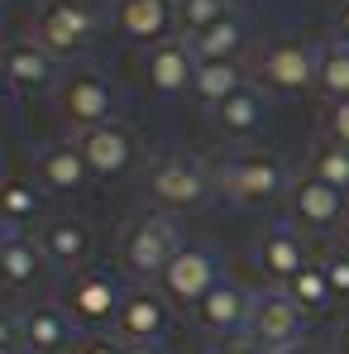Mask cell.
Segmentation results:
<instances>
[{
	"mask_svg": "<svg viewBox=\"0 0 349 354\" xmlns=\"http://www.w3.org/2000/svg\"><path fill=\"white\" fill-rule=\"evenodd\" d=\"M187 239H182V225H177L173 216H163V211H144V216H134L129 225H124V239H120V259H124V268L134 273V278H163V268L177 259V249H182Z\"/></svg>",
	"mask_w": 349,
	"mask_h": 354,
	"instance_id": "1",
	"label": "cell"
},
{
	"mask_svg": "<svg viewBox=\"0 0 349 354\" xmlns=\"http://www.w3.org/2000/svg\"><path fill=\"white\" fill-rule=\"evenodd\" d=\"M101 29V15L86 0H44L34 15V44L48 48L53 58H77Z\"/></svg>",
	"mask_w": 349,
	"mask_h": 354,
	"instance_id": "2",
	"label": "cell"
},
{
	"mask_svg": "<svg viewBox=\"0 0 349 354\" xmlns=\"http://www.w3.org/2000/svg\"><path fill=\"white\" fill-rule=\"evenodd\" d=\"M120 111L115 86L96 72V67H72L58 82V115L82 134V129H96V124H111Z\"/></svg>",
	"mask_w": 349,
	"mask_h": 354,
	"instance_id": "3",
	"label": "cell"
},
{
	"mask_svg": "<svg viewBox=\"0 0 349 354\" xmlns=\"http://www.w3.org/2000/svg\"><path fill=\"white\" fill-rule=\"evenodd\" d=\"M316 67H321V48L301 44V39H273L268 48H258L254 77L273 96H296V91L316 86Z\"/></svg>",
	"mask_w": 349,
	"mask_h": 354,
	"instance_id": "4",
	"label": "cell"
},
{
	"mask_svg": "<svg viewBox=\"0 0 349 354\" xmlns=\"http://www.w3.org/2000/svg\"><path fill=\"white\" fill-rule=\"evenodd\" d=\"M149 196L168 211H196L211 201V173L201 158H182V153L158 158L149 168Z\"/></svg>",
	"mask_w": 349,
	"mask_h": 354,
	"instance_id": "5",
	"label": "cell"
},
{
	"mask_svg": "<svg viewBox=\"0 0 349 354\" xmlns=\"http://www.w3.org/2000/svg\"><path fill=\"white\" fill-rule=\"evenodd\" d=\"M216 283H220V263H216V254H211L206 244H182L177 259L163 268V278H158V292L168 297L173 306H191V311H196Z\"/></svg>",
	"mask_w": 349,
	"mask_h": 354,
	"instance_id": "6",
	"label": "cell"
},
{
	"mask_svg": "<svg viewBox=\"0 0 349 354\" xmlns=\"http://www.w3.org/2000/svg\"><path fill=\"white\" fill-rule=\"evenodd\" d=\"M301 306L287 292H263L254 301V321H249V340L263 354H283L301 340Z\"/></svg>",
	"mask_w": 349,
	"mask_h": 354,
	"instance_id": "7",
	"label": "cell"
},
{
	"mask_svg": "<svg viewBox=\"0 0 349 354\" xmlns=\"http://www.w3.org/2000/svg\"><path fill=\"white\" fill-rule=\"evenodd\" d=\"M173 321V301L158 292V288H129L124 301H120L115 330L124 345H158L163 330Z\"/></svg>",
	"mask_w": 349,
	"mask_h": 354,
	"instance_id": "8",
	"label": "cell"
},
{
	"mask_svg": "<svg viewBox=\"0 0 349 354\" xmlns=\"http://www.w3.org/2000/svg\"><path fill=\"white\" fill-rule=\"evenodd\" d=\"M216 187H220L230 201H239V206H254V201H268V196H278V192L287 187V168H283L278 158H263V153L234 158L230 168L216 173Z\"/></svg>",
	"mask_w": 349,
	"mask_h": 354,
	"instance_id": "9",
	"label": "cell"
},
{
	"mask_svg": "<svg viewBox=\"0 0 349 354\" xmlns=\"http://www.w3.org/2000/svg\"><path fill=\"white\" fill-rule=\"evenodd\" d=\"M77 149H82V158L91 163V177H124L139 163V144H134V134H129L120 120L96 124V129H82V134H77Z\"/></svg>",
	"mask_w": 349,
	"mask_h": 354,
	"instance_id": "10",
	"label": "cell"
},
{
	"mask_svg": "<svg viewBox=\"0 0 349 354\" xmlns=\"http://www.w3.org/2000/svg\"><path fill=\"white\" fill-rule=\"evenodd\" d=\"M254 301H258V297L249 292V288H239V283H230V278H220L191 316H196V326H201L206 335H249Z\"/></svg>",
	"mask_w": 349,
	"mask_h": 354,
	"instance_id": "11",
	"label": "cell"
},
{
	"mask_svg": "<svg viewBox=\"0 0 349 354\" xmlns=\"http://www.w3.org/2000/svg\"><path fill=\"white\" fill-rule=\"evenodd\" d=\"M44 259L58 268V273H82L86 263H91V254H96V230H91V221H82V216H58V221H48L44 225Z\"/></svg>",
	"mask_w": 349,
	"mask_h": 354,
	"instance_id": "12",
	"label": "cell"
},
{
	"mask_svg": "<svg viewBox=\"0 0 349 354\" xmlns=\"http://www.w3.org/2000/svg\"><path fill=\"white\" fill-rule=\"evenodd\" d=\"M191 77H196V53L187 39H163L144 53V82L158 91V96H177V91H191Z\"/></svg>",
	"mask_w": 349,
	"mask_h": 354,
	"instance_id": "13",
	"label": "cell"
},
{
	"mask_svg": "<svg viewBox=\"0 0 349 354\" xmlns=\"http://www.w3.org/2000/svg\"><path fill=\"white\" fill-rule=\"evenodd\" d=\"M345 216V192H335L330 182L321 177H296L292 182V221L306 225V230H335Z\"/></svg>",
	"mask_w": 349,
	"mask_h": 354,
	"instance_id": "14",
	"label": "cell"
},
{
	"mask_svg": "<svg viewBox=\"0 0 349 354\" xmlns=\"http://www.w3.org/2000/svg\"><path fill=\"white\" fill-rule=\"evenodd\" d=\"M115 29L134 44H163L177 29V5L173 0H120L115 5Z\"/></svg>",
	"mask_w": 349,
	"mask_h": 354,
	"instance_id": "15",
	"label": "cell"
},
{
	"mask_svg": "<svg viewBox=\"0 0 349 354\" xmlns=\"http://www.w3.org/2000/svg\"><path fill=\"white\" fill-rule=\"evenodd\" d=\"M120 301H124V292H120L106 273H77L72 288H67V311H72V321H82V326L115 321Z\"/></svg>",
	"mask_w": 349,
	"mask_h": 354,
	"instance_id": "16",
	"label": "cell"
},
{
	"mask_svg": "<svg viewBox=\"0 0 349 354\" xmlns=\"http://www.w3.org/2000/svg\"><path fill=\"white\" fill-rule=\"evenodd\" d=\"M5 72H10V86L15 91H48V86H58V58L48 53V48H39L34 39H19V44H10L5 53Z\"/></svg>",
	"mask_w": 349,
	"mask_h": 354,
	"instance_id": "17",
	"label": "cell"
},
{
	"mask_svg": "<svg viewBox=\"0 0 349 354\" xmlns=\"http://www.w3.org/2000/svg\"><path fill=\"white\" fill-rule=\"evenodd\" d=\"M91 182V163L82 158V149H77V139H67V144H48L44 153H39V187H48V192H82Z\"/></svg>",
	"mask_w": 349,
	"mask_h": 354,
	"instance_id": "18",
	"label": "cell"
},
{
	"mask_svg": "<svg viewBox=\"0 0 349 354\" xmlns=\"http://www.w3.org/2000/svg\"><path fill=\"white\" fill-rule=\"evenodd\" d=\"M19 321H24V350L29 354H67V345H72V316L62 306H53V301L29 306Z\"/></svg>",
	"mask_w": 349,
	"mask_h": 354,
	"instance_id": "19",
	"label": "cell"
},
{
	"mask_svg": "<svg viewBox=\"0 0 349 354\" xmlns=\"http://www.w3.org/2000/svg\"><path fill=\"white\" fill-rule=\"evenodd\" d=\"M263 115H268V96L258 86H244V91H234L225 106H216V129L225 139H244V134H254L263 124Z\"/></svg>",
	"mask_w": 349,
	"mask_h": 354,
	"instance_id": "20",
	"label": "cell"
},
{
	"mask_svg": "<svg viewBox=\"0 0 349 354\" xmlns=\"http://www.w3.org/2000/svg\"><path fill=\"white\" fill-rule=\"evenodd\" d=\"M258 263H263V273H268V278H283V283H292V278H296V273L306 268L301 239L292 235L287 225L268 230V235L258 239Z\"/></svg>",
	"mask_w": 349,
	"mask_h": 354,
	"instance_id": "21",
	"label": "cell"
},
{
	"mask_svg": "<svg viewBox=\"0 0 349 354\" xmlns=\"http://www.w3.org/2000/svg\"><path fill=\"white\" fill-rule=\"evenodd\" d=\"M244 67L239 62H196V77H191V96L201 106H225L234 91H244Z\"/></svg>",
	"mask_w": 349,
	"mask_h": 354,
	"instance_id": "22",
	"label": "cell"
},
{
	"mask_svg": "<svg viewBox=\"0 0 349 354\" xmlns=\"http://www.w3.org/2000/svg\"><path fill=\"white\" fill-rule=\"evenodd\" d=\"M187 44H191L196 62H234L239 48H244V24H239V15H225V19H216L211 29H201Z\"/></svg>",
	"mask_w": 349,
	"mask_h": 354,
	"instance_id": "23",
	"label": "cell"
},
{
	"mask_svg": "<svg viewBox=\"0 0 349 354\" xmlns=\"http://www.w3.org/2000/svg\"><path fill=\"white\" fill-rule=\"evenodd\" d=\"M44 244H34V239H10L5 249H0V283L5 288H29L39 273H44Z\"/></svg>",
	"mask_w": 349,
	"mask_h": 354,
	"instance_id": "24",
	"label": "cell"
},
{
	"mask_svg": "<svg viewBox=\"0 0 349 354\" xmlns=\"http://www.w3.org/2000/svg\"><path fill=\"white\" fill-rule=\"evenodd\" d=\"M316 91L330 101V106H340L349 101V44H326L321 48V67H316Z\"/></svg>",
	"mask_w": 349,
	"mask_h": 354,
	"instance_id": "25",
	"label": "cell"
},
{
	"mask_svg": "<svg viewBox=\"0 0 349 354\" xmlns=\"http://www.w3.org/2000/svg\"><path fill=\"white\" fill-rule=\"evenodd\" d=\"M39 187L29 182V177H0V216L5 221H15V225H24V221H34L39 216Z\"/></svg>",
	"mask_w": 349,
	"mask_h": 354,
	"instance_id": "26",
	"label": "cell"
},
{
	"mask_svg": "<svg viewBox=\"0 0 349 354\" xmlns=\"http://www.w3.org/2000/svg\"><path fill=\"white\" fill-rule=\"evenodd\" d=\"M306 173L330 182L335 192H349V149L335 144V139H321V144L311 149V168H306Z\"/></svg>",
	"mask_w": 349,
	"mask_h": 354,
	"instance_id": "27",
	"label": "cell"
},
{
	"mask_svg": "<svg viewBox=\"0 0 349 354\" xmlns=\"http://www.w3.org/2000/svg\"><path fill=\"white\" fill-rule=\"evenodd\" d=\"M177 5V29L182 39H196L201 29H211L216 19L230 15V0H173Z\"/></svg>",
	"mask_w": 349,
	"mask_h": 354,
	"instance_id": "28",
	"label": "cell"
},
{
	"mask_svg": "<svg viewBox=\"0 0 349 354\" xmlns=\"http://www.w3.org/2000/svg\"><path fill=\"white\" fill-rule=\"evenodd\" d=\"M283 292H287L292 301L301 306V311H321V306L330 301V283H326V268H311V263H306V268H301V273L292 278Z\"/></svg>",
	"mask_w": 349,
	"mask_h": 354,
	"instance_id": "29",
	"label": "cell"
},
{
	"mask_svg": "<svg viewBox=\"0 0 349 354\" xmlns=\"http://www.w3.org/2000/svg\"><path fill=\"white\" fill-rule=\"evenodd\" d=\"M321 268H326L330 297H349V254H345V249H335V254H330V259H326Z\"/></svg>",
	"mask_w": 349,
	"mask_h": 354,
	"instance_id": "30",
	"label": "cell"
},
{
	"mask_svg": "<svg viewBox=\"0 0 349 354\" xmlns=\"http://www.w3.org/2000/svg\"><path fill=\"white\" fill-rule=\"evenodd\" d=\"M0 350H10V354L24 350V321L10 316V311H0Z\"/></svg>",
	"mask_w": 349,
	"mask_h": 354,
	"instance_id": "31",
	"label": "cell"
},
{
	"mask_svg": "<svg viewBox=\"0 0 349 354\" xmlns=\"http://www.w3.org/2000/svg\"><path fill=\"white\" fill-rule=\"evenodd\" d=\"M326 129H330V139H335V144H345V149H349V101L330 106V115H326Z\"/></svg>",
	"mask_w": 349,
	"mask_h": 354,
	"instance_id": "32",
	"label": "cell"
},
{
	"mask_svg": "<svg viewBox=\"0 0 349 354\" xmlns=\"http://www.w3.org/2000/svg\"><path fill=\"white\" fill-rule=\"evenodd\" d=\"M77 354H124V340H111V335H91V340H82Z\"/></svg>",
	"mask_w": 349,
	"mask_h": 354,
	"instance_id": "33",
	"label": "cell"
},
{
	"mask_svg": "<svg viewBox=\"0 0 349 354\" xmlns=\"http://www.w3.org/2000/svg\"><path fill=\"white\" fill-rule=\"evenodd\" d=\"M335 34H340V44H349V0L340 5V15H335Z\"/></svg>",
	"mask_w": 349,
	"mask_h": 354,
	"instance_id": "34",
	"label": "cell"
},
{
	"mask_svg": "<svg viewBox=\"0 0 349 354\" xmlns=\"http://www.w3.org/2000/svg\"><path fill=\"white\" fill-rule=\"evenodd\" d=\"M10 239H19V225H15V221H5V216H0V249H5V244H10Z\"/></svg>",
	"mask_w": 349,
	"mask_h": 354,
	"instance_id": "35",
	"label": "cell"
},
{
	"mask_svg": "<svg viewBox=\"0 0 349 354\" xmlns=\"http://www.w3.org/2000/svg\"><path fill=\"white\" fill-rule=\"evenodd\" d=\"M283 354H326V350H316V345H306V340H296L292 350H283Z\"/></svg>",
	"mask_w": 349,
	"mask_h": 354,
	"instance_id": "36",
	"label": "cell"
},
{
	"mask_svg": "<svg viewBox=\"0 0 349 354\" xmlns=\"http://www.w3.org/2000/svg\"><path fill=\"white\" fill-rule=\"evenodd\" d=\"M10 91H15V86H10V72H5V62H0V101H5Z\"/></svg>",
	"mask_w": 349,
	"mask_h": 354,
	"instance_id": "37",
	"label": "cell"
},
{
	"mask_svg": "<svg viewBox=\"0 0 349 354\" xmlns=\"http://www.w3.org/2000/svg\"><path fill=\"white\" fill-rule=\"evenodd\" d=\"M124 354H163L158 345H124Z\"/></svg>",
	"mask_w": 349,
	"mask_h": 354,
	"instance_id": "38",
	"label": "cell"
},
{
	"mask_svg": "<svg viewBox=\"0 0 349 354\" xmlns=\"http://www.w3.org/2000/svg\"><path fill=\"white\" fill-rule=\"evenodd\" d=\"M340 354H349V321L340 326Z\"/></svg>",
	"mask_w": 349,
	"mask_h": 354,
	"instance_id": "39",
	"label": "cell"
},
{
	"mask_svg": "<svg viewBox=\"0 0 349 354\" xmlns=\"http://www.w3.org/2000/svg\"><path fill=\"white\" fill-rule=\"evenodd\" d=\"M340 249H345V254H349V225H345V235H340Z\"/></svg>",
	"mask_w": 349,
	"mask_h": 354,
	"instance_id": "40",
	"label": "cell"
},
{
	"mask_svg": "<svg viewBox=\"0 0 349 354\" xmlns=\"http://www.w3.org/2000/svg\"><path fill=\"white\" fill-rule=\"evenodd\" d=\"M5 5H15V0H0V10H5Z\"/></svg>",
	"mask_w": 349,
	"mask_h": 354,
	"instance_id": "41",
	"label": "cell"
},
{
	"mask_svg": "<svg viewBox=\"0 0 349 354\" xmlns=\"http://www.w3.org/2000/svg\"><path fill=\"white\" fill-rule=\"evenodd\" d=\"M0 354H10V350H0Z\"/></svg>",
	"mask_w": 349,
	"mask_h": 354,
	"instance_id": "42",
	"label": "cell"
}]
</instances>
